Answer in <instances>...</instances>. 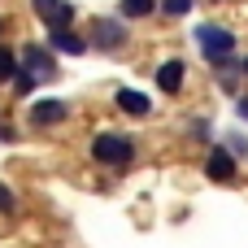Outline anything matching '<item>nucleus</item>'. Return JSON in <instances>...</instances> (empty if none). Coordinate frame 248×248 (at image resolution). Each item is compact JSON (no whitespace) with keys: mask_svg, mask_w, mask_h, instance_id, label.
Segmentation results:
<instances>
[{"mask_svg":"<svg viewBox=\"0 0 248 248\" xmlns=\"http://www.w3.org/2000/svg\"><path fill=\"white\" fill-rule=\"evenodd\" d=\"M92 161L96 166H109V170H126L135 161V144L126 135H118V131H100L92 140Z\"/></svg>","mask_w":248,"mask_h":248,"instance_id":"nucleus-1","label":"nucleus"},{"mask_svg":"<svg viewBox=\"0 0 248 248\" xmlns=\"http://www.w3.org/2000/svg\"><path fill=\"white\" fill-rule=\"evenodd\" d=\"M196 44H201V52H205V61L209 65H231V57H235V35L227 31V26H218V22H205V26H196Z\"/></svg>","mask_w":248,"mask_h":248,"instance_id":"nucleus-2","label":"nucleus"},{"mask_svg":"<svg viewBox=\"0 0 248 248\" xmlns=\"http://www.w3.org/2000/svg\"><path fill=\"white\" fill-rule=\"evenodd\" d=\"M126 26L118 22V17H105V22H96V31H92V48H100V52H118L122 44H126Z\"/></svg>","mask_w":248,"mask_h":248,"instance_id":"nucleus-3","label":"nucleus"},{"mask_svg":"<svg viewBox=\"0 0 248 248\" xmlns=\"http://www.w3.org/2000/svg\"><path fill=\"white\" fill-rule=\"evenodd\" d=\"M31 9L39 13L44 26H70L74 22V4L70 0H31Z\"/></svg>","mask_w":248,"mask_h":248,"instance_id":"nucleus-4","label":"nucleus"},{"mask_svg":"<svg viewBox=\"0 0 248 248\" xmlns=\"http://www.w3.org/2000/svg\"><path fill=\"white\" fill-rule=\"evenodd\" d=\"M70 118V105L65 100H35L31 105V126H57Z\"/></svg>","mask_w":248,"mask_h":248,"instance_id":"nucleus-5","label":"nucleus"},{"mask_svg":"<svg viewBox=\"0 0 248 248\" xmlns=\"http://www.w3.org/2000/svg\"><path fill=\"white\" fill-rule=\"evenodd\" d=\"M205 174H209L214 183H231V179H235V153H231V148H214V153L205 157Z\"/></svg>","mask_w":248,"mask_h":248,"instance_id":"nucleus-6","label":"nucleus"},{"mask_svg":"<svg viewBox=\"0 0 248 248\" xmlns=\"http://www.w3.org/2000/svg\"><path fill=\"white\" fill-rule=\"evenodd\" d=\"M22 65H26L31 74H39V78H52V74H57L52 48H39V44H26V48H22Z\"/></svg>","mask_w":248,"mask_h":248,"instance_id":"nucleus-7","label":"nucleus"},{"mask_svg":"<svg viewBox=\"0 0 248 248\" xmlns=\"http://www.w3.org/2000/svg\"><path fill=\"white\" fill-rule=\"evenodd\" d=\"M48 48H52V52H70V57H78V52H87V39L74 35L70 26H52V31H48Z\"/></svg>","mask_w":248,"mask_h":248,"instance_id":"nucleus-8","label":"nucleus"},{"mask_svg":"<svg viewBox=\"0 0 248 248\" xmlns=\"http://www.w3.org/2000/svg\"><path fill=\"white\" fill-rule=\"evenodd\" d=\"M183 78H187V70H183V61H179V57H170L166 65H157V87H161V92H170V96H174V92L183 87Z\"/></svg>","mask_w":248,"mask_h":248,"instance_id":"nucleus-9","label":"nucleus"},{"mask_svg":"<svg viewBox=\"0 0 248 248\" xmlns=\"http://www.w3.org/2000/svg\"><path fill=\"white\" fill-rule=\"evenodd\" d=\"M118 109H122V113L144 118V113H153V100H148L140 87H122V92H118Z\"/></svg>","mask_w":248,"mask_h":248,"instance_id":"nucleus-10","label":"nucleus"},{"mask_svg":"<svg viewBox=\"0 0 248 248\" xmlns=\"http://www.w3.org/2000/svg\"><path fill=\"white\" fill-rule=\"evenodd\" d=\"M17 70H22V61H17L9 48H0V83H13V78H17Z\"/></svg>","mask_w":248,"mask_h":248,"instance_id":"nucleus-11","label":"nucleus"},{"mask_svg":"<svg viewBox=\"0 0 248 248\" xmlns=\"http://www.w3.org/2000/svg\"><path fill=\"white\" fill-rule=\"evenodd\" d=\"M118 9H122V17H148L157 9V0H122Z\"/></svg>","mask_w":248,"mask_h":248,"instance_id":"nucleus-12","label":"nucleus"},{"mask_svg":"<svg viewBox=\"0 0 248 248\" xmlns=\"http://www.w3.org/2000/svg\"><path fill=\"white\" fill-rule=\"evenodd\" d=\"M13 87H17V96H31V92L39 87V74H31V70L22 65V70H17V78H13Z\"/></svg>","mask_w":248,"mask_h":248,"instance_id":"nucleus-13","label":"nucleus"},{"mask_svg":"<svg viewBox=\"0 0 248 248\" xmlns=\"http://www.w3.org/2000/svg\"><path fill=\"white\" fill-rule=\"evenodd\" d=\"M192 4H196V0H161V13H166V17H187Z\"/></svg>","mask_w":248,"mask_h":248,"instance_id":"nucleus-14","label":"nucleus"},{"mask_svg":"<svg viewBox=\"0 0 248 248\" xmlns=\"http://www.w3.org/2000/svg\"><path fill=\"white\" fill-rule=\"evenodd\" d=\"M13 209H17V196H13V192L0 183V214H13Z\"/></svg>","mask_w":248,"mask_h":248,"instance_id":"nucleus-15","label":"nucleus"},{"mask_svg":"<svg viewBox=\"0 0 248 248\" xmlns=\"http://www.w3.org/2000/svg\"><path fill=\"white\" fill-rule=\"evenodd\" d=\"M192 135H196V140H209V135H214V126H209L205 118H196V122H192Z\"/></svg>","mask_w":248,"mask_h":248,"instance_id":"nucleus-16","label":"nucleus"},{"mask_svg":"<svg viewBox=\"0 0 248 248\" xmlns=\"http://www.w3.org/2000/svg\"><path fill=\"white\" fill-rule=\"evenodd\" d=\"M227 148H231L235 157H248V140H244V135H231V144H227Z\"/></svg>","mask_w":248,"mask_h":248,"instance_id":"nucleus-17","label":"nucleus"},{"mask_svg":"<svg viewBox=\"0 0 248 248\" xmlns=\"http://www.w3.org/2000/svg\"><path fill=\"white\" fill-rule=\"evenodd\" d=\"M0 140H4V144H17V131H13V126H4V122H0Z\"/></svg>","mask_w":248,"mask_h":248,"instance_id":"nucleus-18","label":"nucleus"},{"mask_svg":"<svg viewBox=\"0 0 248 248\" xmlns=\"http://www.w3.org/2000/svg\"><path fill=\"white\" fill-rule=\"evenodd\" d=\"M235 113H240V118L248 122V96H240V100H235Z\"/></svg>","mask_w":248,"mask_h":248,"instance_id":"nucleus-19","label":"nucleus"},{"mask_svg":"<svg viewBox=\"0 0 248 248\" xmlns=\"http://www.w3.org/2000/svg\"><path fill=\"white\" fill-rule=\"evenodd\" d=\"M240 70H244V74H248V57H244V61H240Z\"/></svg>","mask_w":248,"mask_h":248,"instance_id":"nucleus-20","label":"nucleus"},{"mask_svg":"<svg viewBox=\"0 0 248 248\" xmlns=\"http://www.w3.org/2000/svg\"><path fill=\"white\" fill-rule=\"evenodd\" d=\"M4 26H9V22H4V17H0V31H4Z\"/></svg>","mask_w":248,"mask_h":248,"instance_id":"nucleus-21","label":"nucleus"}]
</instances>
